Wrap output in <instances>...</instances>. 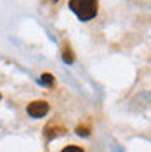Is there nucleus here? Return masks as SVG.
<instances>
[{
  "label": "nucleus",
  "mask_w": 151,
  "mask_h": 152,
  "mask_svg": "<svg viewBox=\"0 0 151 152\" xmlns=\"http://www.w3.org/2000/svg\"><path fill=\"white\" fill-rule=\"evenodd\" d=\"M97 2L95 0H71L70 9L75 12L82 21H89L97 14Z\"/></svg>",
  "instance_id": "f257e3e1"
},
{
  "label": "nucleus",
  "mask_w": 151,
  "mask_h": 152,
  "mask_svg": "<svg viewBox=\"0 0 151 152\" xmlns=\"http://www.w3.org/2000/svg\"><path fill=\"white\" fill-rule=\"evenodd\" d=\"M26 111H28L31 118H42V116H45L49 113V104L44 102V100H35V102L28 104Z\"/></svg>",
  "instance_id": "f03ea898"
},
{
  "label": "nucleus",
  "mask_w": 151,
  "mask_h": 152,
  "mask_svg": "<svg viewBox=\"0 0 151 152\" xmlns=\"http://www.w3.org/2000/svg\"><path fill=\"white\" fill-rule=\"evenodd\" d=\"M52 81H54V78H52V75H49V73L42 75V78H40V83H42V85L50 86V85H52Z\"/></svg>",
  "instance_id": "7ed1b4c3"
},
{
  "label": "nucleus",
  "mask_w": 151,
  "mask_h": 152,
  "mask_svg": "<svg viewBox=\"0 0 151 152\" xmlns=\"http://www.w3.org/2000/svg\"><path fill=\"white\" fill-rule=\"evenodd\" d=\"M61 152H84V149H80V147H76V145H68L66 149H63Z\"/></svg>",
  "instance_id": "20e7f679"
},
{
  "label": "nucleus",
  "mask_w": 151,
  "mask_h": 152,
  "mask_svg": "<svg viewBox=\"0 0 151 152\" xmlns=\"http://www.w3.org/2000/svg\"><path fill=\"white\" fill-rule=\"evenodd\" d=\"M76 133L82 135V137H87L90 132H89V128H85V126H78V128H76Z\"/></svg>",
  "instance_id": "39448f33"
},
{
  "label": "nucleus",
  "mask_w": 151,
  "mask_h": 152,
  "mask_svg": "<svg viewBox=\"0 0 151 152\" xmlns=\"http://www.w3.org/2000/svg\"><path fill=\"white\" fill-rule=\"evenodd\" d=\"M64 61H66V62H71V61H73V54H71V50H70V48H66V50H64Z\"/></svg>",
  "instance_id": "423d86ee"
},
{
  "label": "nucleus",
  "mask_w": 151,
  "mask_h": 152,
  "mask_svg": "<svg viewBox=\"0 0 151 152\" xmlns=\"http://www.w3.org/2000/svg\"><path fill=\"white\" fill-rule=\"evenodd\" d=\"M0 99H2V95H0Z\"/></svg>",
  "instance_id": "0eeeda50"
}]
</instances>
